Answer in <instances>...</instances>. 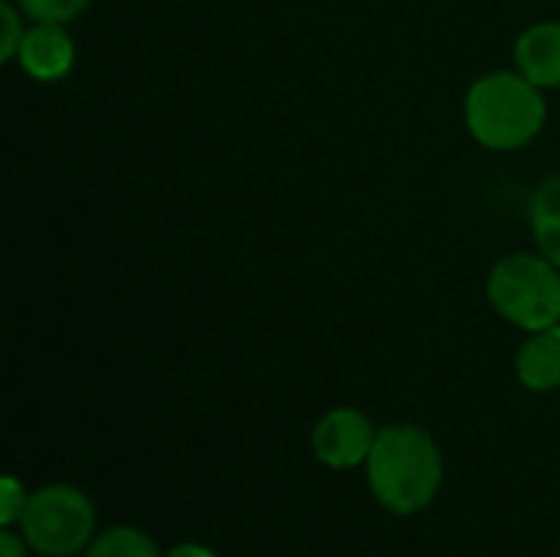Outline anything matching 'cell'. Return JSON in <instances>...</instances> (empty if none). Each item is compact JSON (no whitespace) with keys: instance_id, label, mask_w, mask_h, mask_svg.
<instances>
[{"instance_id":"obj_15","label":"cell","mask_w":560,"mask_h":557,"mask_svg":"<svg viewBox=\"0 0 560 557\" xmlns=\"http://www.w3.org/2000/svg\"><path fill=\"white\" fill-rule=\"evenodd\" d=\"M26 538L23 535H13L10 529L0 532V557H26Z\"/></svg>"},{"instance_id":"obj_6","label":"cell","mask_w":560,"mask_h":557,"mask_svg":"<svg viewBox=\"0 0 560 557\" xmlns=\"http://www.w3.org/2000/svg\"><path fill=\"white\" fill-rule=\"evenodd\" d=\"M75 43L62 23H33L16 49V62L36 82H56L72 69Z\"/></svg>"},{"instance_id":"obj_4","label":"cell","mask_w":560,"mask_h":557,"mask_svg":"<svg viewBox=\"0 0 560 557\" xmlns=\"http://www.w3.org/2000/svg\"><path fill=\"white\" fill-rule=\"evenodd\" d=\"M20 535L43 557L79 555L92 545L95 509L75 486H43L26 499Z\"/></svg>"},{"instance_id":"obj_1","label":"cell","mask_w":560,"mask_h":557,"mask_svg":"<svg viewBox=\"0 0 560 557\" xmlns=\"http://www.w3.org/2000/svg\"><path fill=\"white\" fill-rule=\"evenodd\" d=\"M443 453L436 440L413 423L377 430L368 456V483L374 499L394 515L423 512L443 486Z\"/></svg>"},{"instance_id":"obj_16","label":"cell","mask_w":560,"mask_h":557,"mask_svg":"<svg viewBox=\"0 0 560 557\" xmlns=\"http://www.w3.org/2000/svg\"><path fill=\"white\" fill-rule=\"evenodd\" d=\"M164 557H217L210 548H203V545H194V542H184V545H177V548H171Z\"/></svg>"},{"instance_id":"obj_14","label":"cell","mask_w":560,"mask_h":557,"mask_svg":"<svg viewBox=\"0 0 560 557\" xmlns=\"http://www.w3.org/2000/svg\"><path fill=\"white\" fill-rule=\"evenodd\" d=\"M532 230H535L538 253L560 269V223H545V227H532Z\"/></svg>"},{"instance_id":"obj_3","label":"cell","mask_w":560,"mask_h":557,"mask_svg":"<svg viewBox=\"0 0 560 557\" xmlns=\"http://www.w3.org/2000/svg\"><path fill=\"white\" fill-rule=\"evenodd\" d=\"M486 292L492 309L525 332L560 325V269L545 256H505L492 266Z\"/></svg>"},{"instance_id":"obj_5","label":"cell","mask_w":560,"mask_h":557,"mask_svg":"<svg viewBox=\"0 0 560 557\" xmlns=\"http://www.w3.org/2000/svg\"><path fill=\"white\" fill-rule=\"evenodd\" d=\"M374 440H377V430L361 410L338 407V410H328L315 423L312 450L328 469H354V466L368 463Z\"/></svg>"},{"instance_id":"obj_11","label":"cell","mask_w":560,"mask_h":557,"mask_svg":"<svg viewBox=\"0 0 560 557\" xmlns=\"http://www.w3.org/2000/svg\"><path fill=\"white\" fill-rule=\"evenodd\" d=\"M560 223V174L548 177L532 197V227Z\"/></svg>"},{"instance_id":"obj_8","label":"cell","mask_w":560,"mask_h":557,"mask_svg":"<svg viewBox=\"0 0 560 557\" xmlns=\"http://www.w3.org/2000/svg\"><path fill=\"white\" fill-rule=\"evenodd\" d=\"M515 374L522 381V387L528 391H558L560 387V325L555 328H545V332H535L518 358H515Z\"/></svg>"},{"instance_id":"obj_7","label":"cell","mask_w":560,"mask_h":557,"mask_svg":"<svg viewBox=\"0 0 560 557\" xmlns=\"http://www.w3.org/2000/svg\"><path fill=\"white\" fill-rule=\"evenodd\" d=\"M515 66L538 89H560V23H535L515 39Z\"/></svg>"},{"instance_id":"obj_9","label":"cell","mask_w":560,"mask_h":557,"mask_svg":"<svg viewBox=\"0 0 560 557\" xmlns=\"http://www.w3.org/2000/svg\"><path fill=\"white\" fill-rule=\"evenodd\" d=\"M85 557H161V552L151 535L121 525V529H108L105 535L92 538V545L85 548Z\"/></svg>"},{"instance_id":"obj_13","label":"cell","mask_w":560,"mask_h":557,"mask_svg":"<svg viewBox=\"0 0 560 557\" xmlns=\"http://www.w3.org/2000/svg\"><path fill=\"white\" fill-rule=\"evenodd\" d=\"M26 489L13 479V476H3L0 479V525L10 529V525H20L23 519V509H26Z\"/></svg>"},{"instance_id":"obj_2","label":"cell","mask_w":560,"mask_h":557,"mask_svg":"<svg viewBox=\"0 0 560 557\" xmlns=\"http://www.w3.org/2000/svg\"><path fill=\"white\" fill-rule=\"evenodd\" d=\"M545 118V95L522 72H489L466 92V128L482 148L518 151L541 135Z\"/></svg>"},{"instance_id":"obj_10","label":"cell","mask_w":560,"mask_h":557,"mask_svg":"<svg viewBox=\"0 0 560 557\" xmlns=\"http://www.w3.org/2000/svg\"><path fill=\"white\" fill-rule=\"evenodd\" d=\"M33 23H69L89 10L92 0H16Z\"/></svg>"},{"instance_id":"obj_12","label":"cell","mask_w":560,"mask_h":557,"mask_svg":"<svg viewBox=\"0 0 560 557\" xmlns=\"http://www.w3.org/2000/svg\"><path fill=\"white\" fill-rule=\"evenodd\" d=\"M23 10H16L10 0H0V20H3V33H0V59L10 62L16 59V49L26 36V26H23Z\"/></svg>"}]
</instances>
